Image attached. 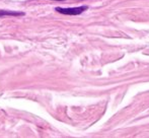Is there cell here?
<instances>
[{"instance_id":"7a4b0ae2","label":"cell","mask_w":149,"mask_h":138,"mask_svg":"<svg viewBox=\"0 0 149 138\" xmlns=\"http://www.w3.org/2000/svg\"><path fill=\"white\" fill-rule=\"evenodd\" d=\"M24 12H20V11H10V10H0V17L2 16H24Z\"/></svg>"},{"instance_id":"6da1fadb","label":"cell","mask_w":149,"mask_h":138,"mask_svg":"<svg viewBox=\"0 0 149 138\" xmlns=\"http://www.w3.org/2000/svg\"><path fill=\"white\" fill-rule=\"evenodd\" d=\"M88 9V6H78V7H68V8H63V7H56L55 10L58 11L59 13L67 14V15H78L81 14L83 11Z\"/></svg>"},{"instance_id":"3957f363","label":"cell","mask_w":149,"mask_h":138,"mask_svg":"<svg viewBox=\"0 0 149 138\" xmlns=\"http://www.w3.org/2000/svg\"><path fill=\"white\" fill-rule=\"evenodd\" d=\"M55 1H65V0H55Z\"/></svg>"}]
</instances>
